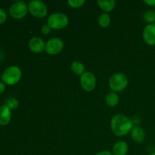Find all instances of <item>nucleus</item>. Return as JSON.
Listing matches in <instances>:
<instances>
[{
	"mask_svg": "<svg viewBox=\"0 0 155 155\" xmlns=\"http://www.w3.org/2000/svg\"><path fill=\"white\" fill-rule=\"evenodd\" d=\"M110 127L112 132L117 136H124L132 131L133 123L125 115L117 114L112 117Z\"/></svg>",
	"mask_w": 155,
	"mask_h": 155,
	"instance_id": "f257e3e1",
	"label": "nucleus"
},
{
	"mask_svg": "<svg viewBox=\"0 0 155 155\" xmlns=\"http://www.w3.org/2000/svg\"><path fill=\"white\" fill-rule=\"evenodd\" d=\"M21 71L18 66H10L6 68L2 74V80L5 84L12 85L16 84L21 78Z\"/></svg>",
	"mask_w": 155,
	"mask_h": 155,
	"instance_id": "f03ea898",
	"label": "nucleus"
},
{
	"mask_svg": "<svg viewBox=\"0 0 155 155\" xmlns=\"http://www.w3.org/2000/svg\"><path fill=\"white\" fill-rule=\"evenodd\" d=\"M69 20L66 15L61 12L51 14L48 18L47 24L54 30H61L67 27Z\"/></svg>",
	"mask_w": 155,
	"mask_h": 155,
	"instance_id": "7ed1b4c3",
	"label": "nucleus"
},
{
	"mask_svg": "<svg viewBox=\"0 0 155 155\" xmlns=\"http://www.w3.org/2000/svg\"><path fill=\"white\" fill-rule=\"evenodd\" d=\"M128 78L122 73H117L111 76L109 80V86L114 92H121L127 88Z\"/></svg>",
	"mask_w": 155,
	"mask_h": 155,
	"instance_id": "20e7f679",
	"label": "nucleus"
},
{
	"mask_svg": "<svg viewBox=\"0 0 155 155\" xmlns=\"http://www.w3.org/2000/svg\"><path fill=\"white\" fill-rule=\"evenodd\" d=\"M28 6L22 1L15 2L9 8V14L15 19H22L27 15L28 12Z\"/></svg>",
	"mask_w": 155,
	"mask_h": 155,
	"instance_id": "39448f33",
	"label": "nucleus"
},
{
	"mask_svg": "<svg viewBox=\"0 0 155 155\" xmlns=\"http://www.w3.org/2000/svg\"><path fill=\"white\" fill-rule=\"evenodd\" d=\"M28 10L33 16L37 18H42L46 16L48 9L46 5L39 0H33L28 5Z\"/></svg>",
	"mask_w": 155,
	"mask_h": 155,
	"instance_id": "423d86ee",
	"label": "nucleus"
},
{
	"mask_svg": "<svg viewBox=\"0 0 155 155\" xmlns=\"http://www.w3.org/2000/svg\"><path fill=\"white\" fill-rule=\"evenodd\" d=\"M64 48V42L59 38H52L48 40L45 43V50L48 54L54 55L58 54L62 51Z\"/></svg>",
	"mask_w": 155,
	"mask_h": 155,
	"instance_id": "0eeeda50",
	"label": "nucleus"
},
{
	"mask_svg": "<svg viewBox=\"0 0 155 155\" xmlns=\"http://www.w3.org/2000/svg\"><path fill=\"white\" fill-rule=\"evenodd\" d=\"M80 84L85 91L91 92L96 86V78L92 73L85 72L80 77Z\"/></svg>",
	"mask_w": 155,
	"mask_h": 155,
	"instance_id": "6e6552de",
	"label": "nucleus"
},
{
	"mask_svg": "<svg viewBox=\"0 0 155 155\" xmlns=\"http://www.w3.org/2000/svg\"><path fill=\"white\" fill-rule=\"evenodd\" d=\"M143 39L148 45H155V24H148L144 28L142 33Z\"/></svg>",
	"mask_w": 155,
	"mask_h": 155,
	"instance_id": "1a4fd4ad",
	"label": "nucleus"
},
{
	"mask_svg": "<svg viewBox=\"0 0 155 155\" xmlns=\"http://www.w3.org/2000/svg\"><path fill=\"white\" fill-rule=\"evenodd\" d=\"M45 44L40 37L31 38L29 41V48L32 51L35 53H40L45 49Z\"/></svg>",
	"mask_w": 155,
	"mask_h": 155,
	"instance_id": "9d476101",
	"label": "nucleus"
},
{
	"mask_svg": "<svg viewBox=\"0 0 155 155\" xmlns=\"http://www.w3.org/2000/svg\"><path fill=\"white\" fill-rule=\"evenodd\" d=\"M12 118V111L7 105L0 106V125H7Z\"/></svg>",
	"mask_w": 155,
	"mask_h": 155,
	"instance_id": "9b49d317",
	"label": "nucleus"
},
{
	"mask_svg": "<svg viewBox=\"0 0 155 155\" xmlns=\"http://www.w3.org/2000/svg\"><path fill=\"white\" fill-rule=\"evenodd\" d=\"M131 136L135 142L138 143H142L145 139V132L142 127L136 126V127H133L132 130Z\"/></svg>",
	"mask_w": 155,
	"mask_h": 155,
	"instance_id": "f8f14e48",
	"label": "nucleus"
},
{
	"mask_svg": "<svg viewBox=\"0 0 155 155\" xmlns=\"http://www.w3.org/2000/svg\"><path fill=\"white\" fill-rule=\"evenodd\" d=\"M128 145L124 141L117 142L113 147V155H127L128 153Z\"/></svg>",
	"mask_w": 155,
	"mask_h": 155,
	"instance_id": "ddd939ff",
	"label": "nucleus"
},
{
	"mask_svg": "<svg viewBox=\"0 0 155 155\" xmlns=\"http://www.w3.org/2000/svg\"><path fill=\"white\" fill-rule=\"evenodd\" d=\"M98 4L99 5L100 8L102 11L107 12H110L114 9L116 5V2L114 0H98Z\"/></svg>",
	"mask_w": 155,
	"mask_h": 155,
	"instance_id": "4468645a",
	"label": "nucleus"
},
{
	"mask_svg": "<svg viewBox=\"0 0 155 155\" xmlns=\"http://www.w3.org/2000/svg\"><path fill=\"white\" fill-rule=\"evenodd\" d=\"M106 103L110 107H115L119 103V96L114 92H109L106 95Z\"/></svg>",
	"mask_w": 155,
	"mask_h": 155,
	"instance_id": "2eb2a0df",
	"label": "nucleus"
},
{
	"mask_svg": "<svg viewBox=\"0 0 155 155\" xmlns=\"http://www.w3.org/2000/svg\"><path fill=\"white\" fill-rule=\"evenodd\" d=\"M71 70L76 75L82 76L85 73L84 65L79 61H74L71 64Z\"/></svg>",
	"mask_w": 155,
	"mask_h": 155,
	"instance_id": "dca6fc26",
	"label": "nucleus"
},
{
	"mask_svg": "<svg viewBox=\"0 0 155 155\" xmlns=\"http://www.w3.org/2000/svg\"><path fill=\"white\" fill-rule=\"evenodd\" d=\"M110 24V17L108 13H102L98 18V24L101 27H107Z\"/></svg>",
	"mask_w": 155,
	"mask_h": 155,
	"instance_id": "f3484780",
	"label": "nucleus"
},
{
	"mask_svg": "<svg viewBox=\"0 0 155 155\" xmlns=\"http://www.w3.org/2000/svg\"><path fill=\"white\" fill-rule=\"evenodd\" d=\"M144 20L149 24H154V22L155 21V11H147L144 14Z\"/></svg>",
	"mask_w": 155,
	"mask_h": 155,
	"instance_id": "a211bd4d",
	"label": "nucleus"
},
{
	"mask_svg": "<svg viewBox=\"0 0 155 155\" xmlns=\"http://www.w3.org/2000/svg\"><path fill=\"white\" fill-rule=\"evenodd\" d=\"M68 3L71 8H80L85 4V0H69Z\"/></svg>",
	"mask_w": 155,
	"mask_h": 155,
	"instance_id": "6ab92c4d",
	"label": "nucleus"
},
{
	"mask_svg": "<svg viewBox=\"0 0 155 155\" xmlns=\"http://www.w3.org/2000/svg\"><path fill=\"white\" fill-rule=\"evenodd\" d=\"M5 105H7L11 110H15L18 106V101L15 98H9L7 100V104Z\"/></svg>",
	"mask_w": 155,
	"mask_h": 155,
	"instance_id": "aec40b11",
	"label": "nucleus"
},
{
	"mask_svg": "<svg viewBox=\"0 0 155 155\" xmlns=\"http://www.w3.org/2000/svg\"><path fill=\"white\" fill-rule=\"evenodd\" d=\"M6 19H7V15H6L5 12L3 9L0 8V24L5 22Z\"/></svg>",
	"mask_w": 155,
	"mask_h": 155,
	"instance_id": "412c9836",
	"label": "nucleus"
},
{
	"mask_svg": "<svg viewBox=\"0 0 155 155\" xmlns=\"http://www.w3.org/2000/svg\"><path fill=\"white\" fill-rule=\"evenodd\" d=\"M50 31H51V27L48 24H44L42 27V28H41V32L45 35H47L48 33H49Z\"/></svg>",
	"mask_w": 155,
	"mask_h": 155,
	"instance_id": "4be33fe9",
	"label": "nucleus"
},
{
	"mask_svg": "<svg viewBox=\"0 0 155 155\" xmlns=\"http://www.w3.org/2000/svg\"><path fill=\"white\" fill-rule=\"evenodd\" d=\"M5 90V84L3 82H0V95H2Z\"/></svg>",
	"mask_w": 155,
	"mask_h": 155,
	"instance_id": "5701e85b",
	"label": "nucleus"
},
{
	"mask_svg": "<svg viewBox=\"0 0 155 155\" xmlns=\"http://www.w3.org/2000/svg\"><path fill=\"white\" fill-rule=\"evenodd\" d=\"M96 155H113V154L108 151H102L98 152Z\"/></svg>",
	"mask_w": 155,
	"mask_h": 155,
	"instance_id": "b1692460",
	"label": "nucleus"
},
{
	"mask_svg": "<svg viewBox=\"0 0 155 155\" xmlns=\"http://www.w3.org/2000/svg\"><path fill=\"white\" fill-rule=\"evenodd\" d=\"M145 2L150 6H155V0H145Z\"/></svg>",
	"mask_w": 155,
	"mask_h": 155,
	"instance_id": "393cba45",
	"label": "nucleus"
},
{
	"mask_svg": "<svg viewBox=\"0 0 155 155\" xmlns=\"http://www.w3.org/2000/svg\"><path fill=\"white\" fill-rule=\"evenodd\" d=\"M148 155H155V152H151V154H149Z\"/></svg>",
	"mask_w": 155,
	"mask_h": 155,
	"instance_id": "a878e982",
	"label": "nucleus"
}]
</instances>
